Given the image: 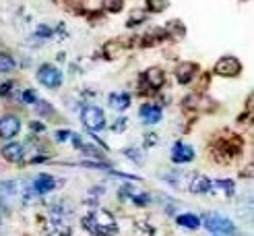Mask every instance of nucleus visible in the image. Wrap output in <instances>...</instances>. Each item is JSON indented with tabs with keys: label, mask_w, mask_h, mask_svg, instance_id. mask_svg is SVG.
Listing matches in <instances>:
<instances>
[{
	"label": "nucleus",
	"mask_w": 254,
	"mask_h": 236,
	"mask_svg": "<svg viewBox=\"0 0 254 236\" xmlns=\"http://www.w3.org/2000/svg\"><path fill=\"white\" fill-rule=\"evenodd\" d=\"M83 226L95 236H114L118 232V224L110 211L95 209L87 218H83Z\"/></svg>",
	"instance_id": "1"
},
{
	"label": "nucleus",
	"mask_w": 254,
	"mask_h": 236,
	"mask_svg": "<svg viewBox=\"0 0 254 236\" xmlns=\"http://www.w3.org/2000/svg\"><path fill=\"white\" fill-rule=\"evenodd\" d=\"M163 83H166V73H163V69L151 67L141 75V83H138V87H141V91L145 95H149L151 91H157Z\"/></svg>",
	"instance_id": "2"
},
{
	"label": "nucleus",
	"mask_w": 254,
	"mask_h": 236,
	"mask_svg": "<svg viewBox=\"0 0 254 236\" xmlns=\"http://www.w3.org/2000/svg\"><path fill=\"white\" fill-rule=\"evenodd\" d=\"M205 228L217 236H232L236 232L234 222L227 220L225 216H219V214H207L205 216Z\"/></svg>",
	"instance_id": "3"
},
{
	"label": "nucleus",
	"mask_w": 254,
	"mask_h": 236,
	"mask_svg": "<svg viewBox=\"0 0 254 236\" xmlns=\"http://www.w3.org/2000/svg\"><path fill=\"white\" fill-rule=\"evenodd\" d=\"M81 122L91 133H97L101 129H106V114H104V110L97 106H87L81 112Z\"/></svg>",
	"instance_id": "4"
},
{
	"label": "nucleus",
	"mask_w": 254,
	"mask_h": 236,
	"mask_svg": "<svg viewBox=\"0 0 254 236\" xmlns=\"http://www.w3.org/2000/svg\"><path fill=\"white\" fill-rule=\"evenodd\" d=\"M37 81H40L48 89H56L62 85V73L52 65H42L37 69Z\"/></svg>",
	"instance_id": "5"
},
{
	"label": "nucleus",
	"mask_w": 254,
	"mask_h": 236,
	"mask_svg": "<svg viewBox=\"0 0 254 236\" xmlns=\"http://www.w3.org/2000/svg\"><path fill=\"white\" fill-rule=\"evenodd\" d=\"M215 73L221 75V77H238L242 73V62L236 56H223L215 65Z\"/></svg>",
	"instance_id": "6"
},
{
	"label": "nucleus",
	"mask_w": 254,
	"mask_h": 236,
	"mask_svg": "<svg viewBox=\"0 0 254 236\" xmlns=\"http://www.w3.org/2000/svg\"><path fill=\"white\" fill-rule=\"evenodd\" d=\"M194 159V147L188 143H174L172 145V161L174 164H188Z\"/></svg>",
	"instance_id": "7"
},
{
	"label": "nucleus",
	"mask_w": 254,
	"mask_h": 236,
	"mask_svg": "<svg viewBox=\"0 0 254 236\" xmlns=\"http://www.w3.org/2000/svg\"><path fill=\"white\" fill-rule=\"evenodd\" d=\"M21 131V122L17 116H12V114H6L0 118V137L2 139H12V137H17Z\"/></svg>",
	"instance_id": "8"
},
{
	"label": "nucleus",
	"mask_w": 254,
	"mask_h": 236,
	"mask_svg": "<svg viewBox=\"0 0 254 236\" xmlns=\"http://www.w3.org/2000/svg\"><path fill=\"white\" fill-rule=\"evenodd\" d=\"M186 189L194 195H207L213 186H211V180L207 176H202V174H190V180L186 184Z\"/></svg>",
	"instance_id": "9"
},
{
	"label": "nucleus",
	"mask_w": 254,
	"mask_h": 236,
	"mask_svg": "<svg viewBox=\"0 0 254 236\" xmlns=\"http://www.w3.org/2000/svg\"><path fill=\"white\" fill-rule=\"evenodd\" d=\"M56 178L52 176V174H40L33 182H31V189H33V193H37V195H48V193H52L54 189H56Z\"/></svg>",
	"instance_id": "10"
},
{
	"label": "nucleus",
	"mask_w": 254,
	"mask_h": 236,
	"mask_svg": "<svg viewBox=\"0 0 254 236\" xmlns=\"http://www.w3.org/2000/svg\"><path fill=\"white\" fill-rule=\"evenodd\" d=\"M0 154H2V157L6 161H10V164H19V161L23 159V154H25V147L17 141H10V143H4L2 149H0Z\"/></svg>",
	"instance_id": "11"
},
{
	"label": "nucleus",
	"mask_w": 254,
	"mask_h": 236,
	"mask_svg": "<svg viewBox=\"0 0 254 236\" xmlns=\"http://www.w3.org/2000/svg\"><path fill=\"white\" fill-rule=\"evenodd\" d=\"M194 75H196V65H192V62H182V65H178V69H176V79L180 85L192 83Z\"/></svg>",
	"instance_id": "12"
},
{
	"label": "nucleus",
	"mask_w": 254,
	"mask_h": 236,
	"mask_svg": "<svg viewBox=\"0 0 254 236\" xmlns=\"http://www.w3.org/2000/svg\"><path fill=\"white\" fill-rule=\"evenodd\" d=\"M138 116L145 124H157L161 120V108L155 104H143L138 110Z\"/></svg>",
	"instance_id": "13"
},
{
	"label": "nucleus",
	"mask_w": 254,
	"mask_h": 236,
	"mask_svg": "<svg viewBox=\"0 0 254 236\" xmlns=\"http://www.w3.org/2000/svg\"><path fill=\"white\" fill-rule=\"evenodd\" d=\"M48 236H70V230L62 216L52 214V220L48 224Z\"/></svg>",
	"instance_id": "14"
},
{
	"label": "nucleus",
	"mask_w": 254,
	"mask_h": 236,
	"mask_svg": "<svg viewBox=\"0 0 254 236\" xmlns=\"http://www.w3.org/2000/svg\"><path fill=\"white\" fill-rule=\"evenodd\" d=\"M108 104H110V108H114L116 112H124L126 108L130 106V93H126V91L110 93L108 95Z\"/></svg>",
	"instance_id": "15"
},
{
	"label": "nucleus",
	"mask_w": 254,
	"mask_h": 236,
	"mask_svg": "<svg viewBox=\"0 0 254 236\" xmlns=\"http://www.w3.org/2000/svg\"><path fill=\"white\" fill-rule=\"evenodd\" d=\"M176 224H178V226H182V228H186V230H198L200 228V220L194 214H182V216H178L176 218Z\"/></svg>",
	"instance_id": "16"
},
{
	"label": "nucleus",
	"mask_w": 254,
	"mask_h": 236,
	"mask_svg": "<svg viewBox=\"0 0 254 236\" xmlns=\"http://www.w3.org/2000/svg\"><path fill=\"white\" fill-rule=\"evenodd\" d=\"M122 52H124V46L118 44V42H108L106 48H104V54H106V58H110V60L118 58Z\"/></svg>",
	"instance_id": "17"
},
{
	"label": "nucleus",
	"mask_w": 254,
	"mask_h": 236,
	"mask_svg": "<svg viewBox=\"0 0 254 236\" xmlns=\"http://www.w3.org/2000/svg\"><path fill=\"white\" fill-rule=\"evenodd\" d=\"M213 186H217V189H221V193L225 195V197H234V193H236V184L232 182V180H215V182H211Z\"/></svg>",
	"instance_id": "18"
},
{
	"label": "nucleus",
	"mask_w": 254,
	"mask_h": 236,
	"mask_svg": "<svg viewBox=\"0 0 254 236\" xmlns=\"http://www.w3.org/2000/svg\"><path fill=\"white\" fill-rule=\"evenodd\" d=\"M163 29H166V33H170L172 37H178V40L184 37V27H182L180 21H170L168 27H163Z\"/></svg>",
	"instance_id": "19"
},
{
	"label": "nucleus",
	"mask_w": 254,
	"mask_h": 236,
	"mask_svg": "<svg viewBox=\"0 0 254 236\" xmlns=\"http://www.w3.org/2000/svg\"><path fill=\"white\" fill-rule=\"evenodd\" d=\"M170 6V0H147V8L151 12H163Z\"/></svg>",
	"instance_id": "20"
},
{
	"label": "nucleus",
	"mask_w": 254,
	"mask_h": 236,
	"mask_svg": "<svg viewBox=\"0 0 254 236\" xmlns=\"http://www.w3.org/2000/svg\"><path fill=\"white\" fill-rule=\"evenodd\" d=\"M12 69H15V60H12V56L0 52V73H10Z\"/></svg>",
	"instance_id": "21"
},
{
	"label": "nucleus",
	"mask_w": 254,
	"mask_h": 236,
	"mask_svg": "<svg viewBox=\"0 0 254 236\" xmlns=\"http://www.w3.org/2000/svg\"><path fill=\"white\" fill-rule=\"evenodd\" d=\"M124 6V0H104V8L110 12H120Z\"/></svg>",
	"instance_id": "22"
},
{
	"label": "nucleus",
	"mask_w": 254,
	"mask_h": 236,
	"mask_svg": "<svg viewBox=\"0 0 254 236\" xmlns=\"http://www.w3.org/2000/svg\"><path fill=\"white\" fill-rule=\"evenodd\" d=\"M143 21H145V15L141 10H136V12H132V15H130V19H128V23H126V25H128V27H134V25L143 23Z\"/></svg>",
	"instance_id": "23"
},
{
	"label": "nucleus",
	"mask_w": 254,
	"mask_h": 236,
	"mask_svg": "<svg viewBox=\"0 0 254 236\" xmlns=\"http://www.w3.org/2000/svg\"><path fill=\"white\" fill-rule=\"evenodd\" d=\"M124 156H128V157L134 161V164H143V156L138 154L136 149H132V147H130V149H124Z\"/></svg>",
	"instance_id": "24"
},
{
	"label": "nucleus",
	"mask_w": 254,
	"mask_h": 236,
	"mask_svg": "<svg viewBox=\"0 0 254 236\" xmlns=\"http://www.w3.org/2000/svg\"><path fill=\"white\" fill-rule=\"evenodd\" d=\"M21 99H23L25 104H37V95H35L33 89H25L23 95H21Z\"/></svg>",
	"instance_id": "25"
},
{
	"label": "nucleus",
	"mask_w": 254,
	"mask_h": 236,
	"mask_svg": "<svg viewBox=\"0 0 254 236\" xmlns=\"http://www.w3.org/2000/svg\"><path fill=\"white\" fill-rule=\"evenodd\" d=\"M126 127H128V120H126V118H118L116 122L112 124V131H114V133H124Z\"/></svg>",
	"instance_id": "26"
},
{
	"label": "nucleus",
	"mask_w": 254,
	"mask_h": 236,
	"mask_svg": "<svg viewBox=\"0 0 254 236\" xmlns=\"http://www.w3.org/2000/svg\"><path fill=\"white\" fill-rule=\"evenodd\" d=\"M37 108H40V110H37V112H40V114H42V116H52V114H54V112H52L54 108H52V106H50L48 102H37Z\"/></svg>",
	"instance_id": "27"
},
{
	"label": "nucleus",
	"mask_w": 254,
	"mask_h": 236,
	"mask_svg": "<svg viewBox=\"0 0 254 236\" xmlns=\"http://www.w3.org/2000/svg\"><path fill=\"white\" fill-rule=\"evenodd\" d=\"M130 199L134 201V205H138V207H141V205H147V203L151 201V199H149V195H147V193H138V195H132Z\"/></svg>",
	"instance_id": "28"
},
{
	"label": "nucleus",
	"mask_w": 254,
	"mask_h": 236,
	"mask_svg": "<svg viewBox=\"0 0 254 236\" xmlns=\"http://www.w3.org/2000/svg\"><path fill=\"white\" fill-rule=\"evenodd\" d=\"M37 37H52V29H50L48 25H42V27L37 29Z\"/></svg>",
	"instance_id": "29"
},
{
	"label": "nucleus",
	"mask_w": 254,
	"mask_h": 236,
	"mask_svg": "<svg viewBox=\"0 0 254 236\" xmlns=\"http://www.w3.org/2000/svg\"><path fill=\"white\" fill-rule=\"evenodd\" d=\"M155 141H157V135H153V133H149V135L145 137V145H147V147H153Z\"/></svg>",
	"instance_id": "30"
},
{
	"label": "nucleus",
	"mask_w": 254,
	"mask_h": 236,
	"mask_svg": "<svg viewBox=\"0 0 254 236\" xmlns=\"http://www.w3.org/2000/svg\"><path fill=\"white\" fill-rule=\"evenodd\" d=\"M68 137H70V133H68V131H58V133H56V141H60V143H62V141H66Z\"/></svg>",
	"instance_id": "31"
},
{
	"label": "nucleus",
	"mask_w": 254,
	"mask_h": 236,
	"mask_svg": "<svg viewBox=\"0 0 254 236\" xmlns=\"http://www.w3.org/2000/svg\"><path fill=\"white\" fill-rule=\"evenodd\" d=\"M31 131H33V133H44L46 127H44L42 122H31Z\"/></svg>",
	"instance_id": "32"
},
{
	"label": "nucleus",
	"mask_w": 254,
	"mask_h": 236,
	"mask_svg": "<svg viewBox=\"0 0 254 236\" xmlns=\"http://www.w3.org/2000/svg\"><path fill=\"white\" fill-rule=\"evenodd\" d=\"M10 89H12V83H4L2 87H0V95H8Z\"/></svg>",
	"instance_id": "33"
}]
</instances>
